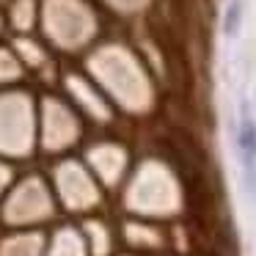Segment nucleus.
I'll use <instances>...</instances> for the list:
<instances>
[{
  "label": "nucleus",
  "instance_id": "nucleus-1",
  "mask_svg": "<svg viewBox=\"0 0 256 256\" xmlns=\"http://www.w3.org/2000/svg\"><path fill=\"white\" fill-rule=\"evenodd\" d=\"M254 179H256V174H254Z\"/></svg>",
  "mask_w": 256,
  "mask_h": 256
}]
</instances>
